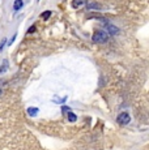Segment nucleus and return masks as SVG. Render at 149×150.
Masks as SVG:
<instances>
[{
	"label": "nucleus",
	"instance_id": "nucleus-15",
	"mask_svg": "<svg viewBox=\"0 0 149 150\" xmlns=\"http://www.w3.org/2000/svg\"><path fill=\"white\" fill-rule=\"evenodd\" d=\"M38 1H41V0H38Z\"/></svg>",
	"mask_w": 149,
	"mask_h": 150
},
{
	"label": "nucleus",
	"instance_id": "nucleus-4",
	"mask_svg": "<svg viewBox=\"0 0 149 150\" xmlns=\"http://www.w3.org/2000/svg\"><path fill=\"white\" fill-rule=\"evenodd\" d=\"M106 29H107V31H109V34H116L119 31V29L116 28V26H114V25H111V24H106Z\"/></svg>",
	"mask_w": 149,
	"mask_h": 150
},
{
	"label": "nucleus",
	"instance_id": "nucleus-3",
	"mask_svg": "<svg viewBox=\"0 0 149 150\" xmlns=\"http://www.w3.org/2000/svg\"><path fill=\"white\" fill-rule=\"evenodd\" d=\"M8 69H9V62H8L7 59H4L1 63V65H0V74H4Z\"/></svg>",
	"mask_w": 149,
	"mask_h": 150
},
{
	"label": "nucleus",
	"instance_id": "nucleus-6",
	"mask_svg": "<svg viewBox=\"0 0 149 150\" xmlns=\"http://www.w3.org/2000/svg\"><path fill=\"white\" fill-rule=\"evenodd\" d=\"M37 114H38V108L37 107H29L28 108V115H29V116H35Z\"/></svg>",
	"mask_w": 149,
	"mask_h": 150
},
{
	"label": "nucleus",
	"instance_id": "nucleus-1",
	"mask_svg": "<svg viewBox=\"0 0 149 150\" xmlns=\"http://www.w3.org/2000/svg\"><path fill=\"white\" fill-rule=\"evenodd\" d=\"M109 39V34L102 30H98L93 34V42L94 43H105Z\"/></svg>",
	"mask_w": 149,
	"mask_h": 150
},
{
	"label": "nucleus",
	"instance_id": "nucleus-14",
	"mask_svg": "<svg viewBox=\"0 0 149 150\" xmlns=\"http://www.w3.org/2000/svg\"><path fill=\"white\" fill-rule=\"evenodd\" d=\"M63 111H64V112H68V111H71V110L68 108V107H63Z\"/></svg>",
	"mask_w": 149,
	"mask_h": 150
},
{
	"label": "nucleus",
	"instance_id": "nucleus-7",
	"mask_svg": "<svg viewBox=\"0 0 149 150\" xmlns=\"http://www.w3.org/2000/svg\"><path fill=\"white\" fill-rule=\"evenodd\" d=\"M22 0H15V3H13V9L15 11H18L20 8H22Z\"/></svg>",
	"mask_w": 149,
	"mask_h": 150
},
{
	"label": "nucleus",
	"instance_id": "nucleus-12",
	"mask_svg": "<svg viewBox=\"0 0 149 150\" xmlns=\"http://www.w3.org/2000/svg\"><path fill=\"white\" fill-rule=\"evenodd\" d=\"M15 39H16V34H15V35L12 37V39H11V41H9V43H8V46H11V45H12V43L15 42Z\"/></svg>",
	"mask_w": 149,
	"mask_h": 150
},
{
	"label": "nucleus",
	"instance_id": "nucleus-13",
	"mask_svg": "<svg viewBox=\"0 0 149 150\" xmlns=\"http://www.w3.org/2000/svg\"><path fill=\"white\" fill-rule=\"evenodd\" d=\"M34 30H35V26H31V28L29 29V30H28V33H33Z\"/></svg>",
	"mask_w": 149,
	"mask_h": 150
},
{
	"label": "nucleus",
	"instance_id": "nucleus-2",
	"mask_svg": "<svg viewBox=\"0 0 149 150\" xmlns=\"http://www.w3.org/2000/svg\"><path fill=\"white\" fill-rule=\"evenodd\" d=\"M116 122L120 125H127L128 123L131 122V116L128 112H122V114H119V116L116 117Z\"/></svg>",
	"mask_w": 149,
	"mask_h": 150
},
{
	"label": "nucleus",
	"instance_id": "nucleus-5",
	"mask_svg": "<svg viewBox=\"0 0 149 150\" xmlns=\"http://www.w3.org/2000/svg\"><path fill=\"white\" fill-rule=\"evenodd\" d=\"M87 4V0H73L72 1V7L73 8H80L81 5Z\"/></svg>",
	"mask_w": 149,
	"mask_h": 150
},
{
	"label": "nucleus",
	"instance_id": "nucleus-8",
	"mask_svg": "<svg viewBox=\"0 0 149 150\" xmlns=\"http://www.w3.org/2000/svg\"><path fill=\"white\" fill-rule=\"evenodd\" d=\"M67 114H68V120H70V122H71V123H73V122H76V120H77V116H76V115H74V114H73V112L68 111V112H67Z\"/></svg>",
	"mask_w": 149,
	"mask_h": 150
},
{
	"label": "nucleus",
	"instance_id": "nucleus-9",
	"mask_svg": "<svg viewBox=\"0 0 149 150\" xmlns=\"http://www.w3.org/2000/svg\"><path fill=\"white\" fill-rule=\"evenodd\" d=\"M50 16H51V12H50V11H45V12L41 14V17H42L43 20H47Z\"/></svg>",
	"mask_w": 149,
	"mask_h": 150
},
{
	"label": "nucleus",
	"instance_id": "nucleus-11",
	"mask_svg": "<svg viewBox=\"0 0 149 150\" xmlns=\"http://www.w3.org/2000/svg\"><path fill=\"white\" fill-rule=\"evenodd\" d=\"M5 42H7V39H5V38H3V39H1V42H0V52L3 51V47H4Z\"/></svg>",
	"mask_w": 149,
	"mask_h": 150
},
{
	"label": "nucleus",
	"instance_id": "nucleus-10",
	"mask_svg": "<svg viewBox=\"0 0 149 150\" xmlns=\"http://www.w3.org/2000/svg\"><path fill=\"white\" fill-rule=\"evenodd\" d=\"M67 99V97H64V98H62V99H59V98H55V103H64V100Z\"/></svg>",
	"mask_w": 149,
	"mask_h": 150
}]
</instances>
